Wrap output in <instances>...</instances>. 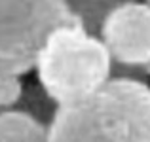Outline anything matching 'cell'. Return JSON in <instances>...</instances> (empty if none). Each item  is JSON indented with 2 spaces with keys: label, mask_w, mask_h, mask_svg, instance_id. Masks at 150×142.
<instances>
[{
  "label": "cell",
  "mask_w": 150,
  "mask_h": 142,
  "mask_svg": "<svg viewBox=\"0 0 150 142\" xmlns=\"http://www.w3.org/2000/svg\"><path fill=\"white\" fill-rule=\"evenodd\" d=\"M120 2H125V0H70V6L84 23V27L89 30L93 27H99L105 13Z\"/></svg>",
  "instance_id": "6"
},
{
  "label": "cell",
  "mask_w": 150,
  "mask_h": 142,
  "mask_svg": "<svg viewBox=\"0 0 150 142\" xmlns=\"http://www.w3.org/2000/svg\"><path fill=\"white\" fill-rule=\"evenodd\" d=\"M99 38L112 61L143 66L150 61V4L125 0L114 6L101 19Z\"/></svg>",
  "instance_id": "4"
},
{
  "label": "cell",
  "mask_w": 150,
  "mask_h": 142,
  "mask_svg": "<svg viewBox=\"0 0 150 142\" xmlns=\"http://www.w3.org/2000/svg\"><path fill=\"white\" fill-rule=\"evenodd\" d=\"M23 95L21 76L8 70H0V108H10L17 104Z\"/></svg>",
  "instance_id": "7"
},
{
  "label": "cell",
  "mask_w": 150,
  "mask_h": 142,
  "mask_svg": "<svg viewBox=\"0 0 150 142\" xmlns=\"http://www.w3.org/2000/svg\"><path fill=\"white\" fill-rule=\"evenodd\" d=\"M82 23L70 0H0V70L25 74L53 29Z\"/></svg>",
  "instance_id": "3"
},
{
  "label": "cell",
  "mask_w": 150,
  "mask_h": 142,
  "mask_svg": "<svg viewBox=\"0 0 150 142\" xmlns=\"http://www.w3.org/2000/svg\"><path fill=\"white\" fill-rule=\"evenodd\" d=\"M42 89L57 104L95 91L110 78L112 57L84 23H69L48 34L34 61Z\"/></svg>",
  "instance_id": "2"
},
{
  "label": "cell",
  "mask_w": 150,
  "mask_h": 142,
  "mask_svg": "<svg viewBox=\"0 0 150 142\" xmlns=\"http://www.w3.org/2000/svg\"><path fill=\"white\" fill-rule=\"evenodd\" d=\"M143 68L146 70V74H150V61H148V63H144V65H143Z\"/></svg>",
  "instance_id": "8"
},
{
  "label": "cell",
  "mask_w": 150,
  "mask_h": 142,
  "mask_svg": "<svg viewBox=\"0 0 150 142\" xmlns=\"http://www.w3.org/2000/svg\"><path fill=\"white\" fill-rule=\"evenodd\" d=\"M0 142H46V127L21 110L0 112Z\"/></svg>",
  "instance_id": "5"
},
{
  "label": "cell",
  "mask_w": 150,
  "mask_h": 142,
  "mask_svg": "<svg viewBox=\"0 0 150 142\" xmlns=\"http://www.w3.org/2000/svg\"><path fill=\"white\" fill-rule=\"evenodd\" d=\"M146 2H148V4H150V0H146Z\"/></svg>",
  "instance_id": "9"
},
{
  "label": "cell",
  "mask_w": 150,
  "mask_h": 142,
  "mask_svg": "<svg viewBox=\"0 0 150 142\" xmlns=\"http://www.w3.org/2000/svg\"><path fill=\"white\" fill-rule=\"evenodd\" d=\"M46 142H150V85L108 78L86 97L57 104Z\"/></svg>",
  "instance_id": "1"
}]
</instances>
